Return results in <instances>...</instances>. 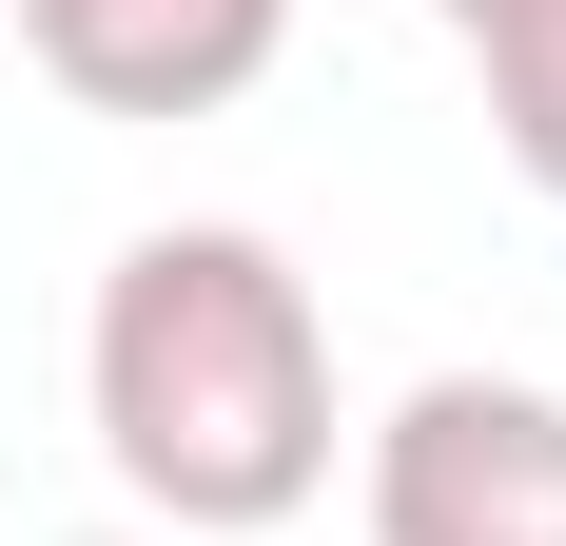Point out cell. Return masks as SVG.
<instances>
[{"label": "cell", "mask_w": 566, "mask_h": 546, "mask_svg": "<svg viewBox=\"0 0 566 546\" xmlns=\"http://www.w3.org/2000/svg\"><path fill=\"white\" fill-rule=\"evenodd\" d=\"M78 390H98V449L157 527L234 546L293 527L333 489V332H313V273L234 216H176L98 273V332H78Z\"/></svg>", "instance_id": "6da1fadb"}, {"label": "cell", "mask_w": 566, "mask_h": 546, "mask_svg": "<svg viewBox=\"0 0 566 546\" xmlns=\"http://www.w3.org/2000/svg\"><path fill=\"white\" fill-rule=\"evenodd\" d=\"M371 546H566V390L430 371L371 430Z\"/></svg>", "instance_id": "7a4b0ae2"}, {"label": "cell", "mask_w": 566, "mask_h": 546, "mask_svg": "<svg viewBox=\"0 0 566 546\" xmlns=\"http://www.w3.org/2000/svg\"><path fill=\"white\" fill-rule=\"evenodd\" d=\"M20 40L78 117H216L274 78L293 0H20Z\"/></svg>", "instance_id": "3957f363"}, {"label": "cell", "mask_w": 566, "mask_h": 546, "mask_svg": "<svg viewBox=\"0 0 566 546\" xmlns=\"http://www.w3.org/2000/svg\"><path fill=\"white\" fill-rule=\"evenodd\" d=\"M469 59H489V137H509V176L566 196V0H489Z\"/></svg>", "instance_id": "277c9868"}, {"label": "cell", "mask_w": 566, "mask_h": 546, "mask_svg": "<svg viewBox=\"0 0 566 546\" xmlns=\"http://www.w3.org/2000/svg\"><path fill=\"white\" fill-rule=\"evenodd\" d=\"M430 20H489V0H430Z\"/></svg>", "instance_id": "5b68a950"}]
</instances>
